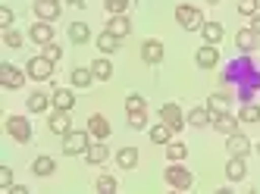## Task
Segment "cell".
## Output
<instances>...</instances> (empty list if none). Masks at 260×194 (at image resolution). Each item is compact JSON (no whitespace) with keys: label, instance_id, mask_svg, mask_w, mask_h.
Here are the masks:
<instances>
[{"label":"cell","instance_id":"cell-37","mask_svg":"<svg viewBox=\"0 0 260 194\" xmlns=\"http://www.w3.org/2000/svg\"><path fill=\"white\" fill-rule=\"evenodd\" d=\"M238 13H241V16H254V13H260V0H238Z\"/></svg>","mask_w":260,"mask_h":194},{"label":"cell","instance_id":"cell-7","mask_svg":"<svg viewBox=\"0 0 260 194\" xmlns=\"http://www.w3.org/2000/svg\"><path fill=\"white\" fill-rule=\"evenodd\" d=\"M160 119L170 125L173 132H182V125L188 122V116H182V107L179 104H163L160 107Z\"/></svg>","mask_w":260,"mask_h":194},{"label":"cell","instance_id":"cell-32","mask_svg":"<svg viewBox=\"0 0 260 194\" xmlns=\"http://www.w3.org/2000/svg\"><path fill=\"white\" fill-rule=\"evenodd\" d=\"M88 38H91V31H88L85 22H72L69 25V41L72 44H88Z\"/></svg>","mask_w":260,"mask_h":194},{"label":"cell","instance_id":"cell-28","mask_svg":"<svg viewBox=\"0 0 260 194\" xmlns=\"http://www.w3.org/2000/svg\"><path fill=\"white\" fill-rule=\"evenodd\" d=\"M69 82H72V88H91V82H94V72H91V66H88V69H72Z\"/></svg>","mask_w":260,"mask_h":194},{"label":"cell","instance_id":"cell-9","mask_svg":"<svg viewBox=\"0 0 260 194\" xmlns=\"http://www.w3.org/2000/svg\"><path fill=\"white\" fill-rule=\"evenodd\" d=\"M238 122H241L238 116H232V113L226 110V113H213V122H210V125H213L216 132H222V135L229 138V135H235V132H238Z\"/></svg>","mask_w":260,"mask_h":194},{"label":"cell","instance_id":"cell-48","mask_svg":"<svg viewBox=\"0 0 260 194\" xmlns=\"http://www.w3.org/2000/svg\"><path fill=\"white\" fill-rule=\"evenodd\" d=\"M57 4H60V0H57Z\"/></svg>","mask_w":260,"mask_h":194},{"label":"cell","instance_id":"cell-8","mask_svg":"<svg viewBox=\"0 0 260 194\" xmlns=\"http://www.w3.org/2000/svg\"><path fill=\"white\" fill-rule=\"evenodd\" d=\"M25 75H28V72L16 69V66H10V63H0V82H4V88H22V85H25Z\"/></svg>","mask_w":260,"mask_h":194},{"label":"cell","instance_id":"cell-18","mask_svg":"<svg viewBox=\"0 0 260 194\" xmlns=\"http://www.w3.org/2000/svg\"><path fill=\"white\" fill-rule=\"evenodd\" d=\"M257 31L254 28H241L238 35H235V44H238V50L241 53H254V47H257Z\"/></svg>","mask_w":260,"mask_h":194},{"label":"cell","instance_id":"cell-5","mask_svg":"<svg viewBox=\"0 0 260 194\" xmlns=\"http://www.w3.org/2000/svg\"><path fill=\"white\" fill-rule=\"evenodd\" d=\"M7 132H10V138L19 141V144L31 141V122L25 119V116H10V119H7Z\"/></svg>","mask_w":260,"mask_h":194},{"label":"cell","instance_id":"cell-16","mask_svg":"<svg viewBox=\"0 0 260 194\" xmlns=\"http://www.w3.org/2000/svg\"><path fill=\"white\" fill-rule=\"evenodd\" d=\"M88 132L94 135L98 141H107V138H110V132H113V128H110V122H107V116L94 113V116H91V119H88Z\"/></svg>","mask_w":260,"mask_h":194},{"label":"cell","instance_id":"cell-39","mask_svg":"<svg viewBox=\"0 0 260 194\" xmlns=\"http://www.w3.org/2000/svg\"><path fill=\"white\" fill-rule=\"evenodd\" d=\"M4 41H7V47H22V35L16 31V28H7L4 31Z\"/></svg>","mask_w":260,"mask_h":194},{"label":"cell","instance_id":"cell-33","mask_svg":"<svg viewBox=\"0 0 260 194\" xmlns=\"http://www.w3.org/2000/svg\"><path fill=\"white\" fill-rule=\"evenodd\" d=\"M238 119L241 122H260V104H241V110H238Z\"/></svg>","mask_w":260,"mask_h":194},{"label":"cell","instance_id":"cell-29","mask_svg":"<svg viewBox=\"0 0 260 194\" xmlns=\"http://www.w3.org/2000/svg\"><path fill=\"white\" fill-rule=\"evenodd\" d=\"M91 72H94V79H101V82H107L110 75H113V63L107 60V56H98L94 63H91Z\"/></svg>","mask_w":260,"mask_h":194},{"label":"cell","instance_id":"cell-43","mask_svg":"<svg viewBox=\"0 0 260 194\" xmlns=\"http://www.w3.org/2000/svg\"><path fill=\"white\" fill-rule=\"evenodd\" d=\"M10 25H13V10L0 7V28H10Z\"/></svg>","mask_w":260,"mask_h":194},{"label":"cell","instance_id":"cell-24","mask_svg":"<svg viewBox=\"0 0 260 194\" xmlns=\"http://www.w3.org/2000/svg\"><path fill=\"white\" fill-rule=\"evenodd\" d=\"M53 107L57 110H72L76 107V94H72L69 88H57L53 91Z\"/></svg>","mask_w":260,"mask_h":194},{"label":"cell","instance_id":"cell-35","mask_svg":"<svg viewBox=\"0 0 260 194\" xmlns=\"http://www.w3.org/2000/svg\"><path fill=\"white\" fill-rule=\"evenodd\" d=\"M94 188H98V194H116V179L113 176H101L98 182H94Z\"/></svg>","mask_w":260,"mask_h":194},{"label":"cell","instance_id":"cell-6","mask_svg":"<svg viewBox=\"0 0 260 194\" xmlns=\"http://www.w3.org/2000/svg\"><path fill=\"white\" fill-rule=\"evenodd\" d=\"M88 135L91 132H69V135H63V153L66 157H76V153H85L91 147Z\"/></svg>","mask_w":260,"mask_h":194},{"label":"cell","instance_id":"cell-13","mask_svg":"<svg viewBox=\"0 0 260 194\" xmlns=\"http://www.w3.org/2000/svg\"><path fill=\"white\" fill-rule=\"evenodd\" d=\"M226 153H232V157H248V153H251V141L241 132H235V135L226 138Z\"/></svg>","mask_w":260,"mask_h":194},{"label":"cell","instance_id":"cell-12","mask_svg":"<svg viewBox=\"0 0 260 194\" xmlns=\"http://www.w3.org/2000/svg\"><path fill=\"white\" fill-rule=\"evenodd\" d=\"M47 125H50V132L53 135H69L72 132V122H69V110H53L50 113V119H47Z\"/></svg>","mask_w":260,"mask_h":194},{"label":"cell","instance_id":"cell-4","mask_svg":"<svg viewBox=\"0 0 260 194\" xmlns=\"http://www.w3.org/2000/svg\"><path fill=\"white\" fill-rule=\"evenodd\" d=\"M166 185H170V188H176V191H188L191 188V182H194V176H191V172L188 169H185V166H179V163H173L170 169H166Z\"/></svg>","mask_w":260,"mask_h":194},{"label":"cell","instance_id":"cell-17","mask_svg":"<svg viewBox=\"0 0 260 194\" xmlns=\"http://www.w3.org/2000/svg\"><path fill=\"white\" fill-rule=\"evenodd\" d=\"M31 172H35L38 179H50L53 172H57V163H53V157L41 153V157H35V163H31Z\"/></svg>","mask_w":260,"mask_h":194},{"label":"cell","instance_id":"cell-2","mask_svg":"<svg viewBox=\"0 0 260 194\" xmlns=\"http://www.w3.org/2000/svg\"><path fill=\"white\" fill-rule=\"evenodd\" d=\"M176 22H179L185 31H201L204 13H201L198 7H191V4H179V7H176Z\"/></svg>","mask_w":260,"mask_h":194},{"label":"cell","instance_id":"cell-14","mask_svg":"<svg viewBox=\"0 0 260 194\" xmlns=\"http://www.w3.org/2000/svg\"><path fill=\"white\" fill-rule=\"evenodd\" d=\"M194 63H198L201 69H213V66L219 63V50H216V44H204V47H198Z\"/></svg>","mask_w":260,"mask_h":194},{"label":"cell","instance_id":"cell-23","mask_svg":"<svg viewBox=\"0 0 260 194\" xmlns=\"http://www.w3.org/2000/svg\"><path fill=\"white\" fill-rule=\"evenodd\" d=\"M207 122H213V113H210V107H194V110L188 113V125H194V128H204Z\"/></svg>","mask_w":260,"mask_h":194},{"label":"cell","instance_id":"cell-22","mask_svg":"<svg viewBox=\"0 0 260 194\" xmlns=\"http://www.w3.org/2000/svg\"><path fill=\"white\" fill-rule=\"evenodd\" d=\"M229 104H232V94L229 91H216V94H210V101H207L210 113H226Z\"/></svg>","mask_w":260,"mask_h":194},{"label":"cell","instance_id":"cell-15","mask_svg":"<svg viewBox=\"0 0 260 194\" xmlns=\"http://www.w3.org/2000/svg\"><path fill=\"white\" fill-rule=\"evenodd\" d=\"M28 38H31L35 44H41V47H44V44H50V41H53V28H50V22L38 19V22L28 28Z\"/></svg>","mask_w":260,"mask_h":194},{"label":"cell","instance_id":"cell-44","mask_svg":"<svg viewBox=\"0 0 260 194\" xmlns=\"http://www.w3.org/2000/svg\"><path fill=\"white\" fill-rule=\"evenodd\" d=\"M251 28L260 35V13H254V16H251Z\"/></svg>","mask_w":260,"mask_h":194},{"label":"cell","instance_id":"cell-1","mask_svg":"<svg viewBox=\"0 0 260 194\" xmlns=\"http://www.w3.org/2000/svg\"><path fill=\"white\" fill-rule=\"evenodd\" d=\"M219 82L226 91H232L241 104H251L254 94L260 91V66L251 53H241L235 56L232 63H226V69H222Z\"/></svg>","mask_w":260,"mask_h":194},{"label":"cell","instance_id":"cell-47","mask_svg":"<svg viewBox=\"0 0 260 194\" xmlns=\"http://www.w3.org/2000/svg\"><path fill=\"white\" fill-rule=\"evenodd\" d=\"M257 157H260V144H257Z\"/></svg>","mask_w":260,"mask_h":194},{"label":"cell","instance_id":"cell-25","mask_svg":"<svg viewBox=\"0 0 260 194\" xmlns=\"http://www.w3.org/2000/svg\"><path fill=\"white\" fill-rule=\"evenodd\" d=\"M53 101L47 94H41V91H35V94H28V101H25V107H28V113H44L47 107H50Z\"/></svg>","mask_w":260,"mask_h":194},{"label":"cell","instance_id":"cell-40","mask_svg":"<svg viewBox=\"0 0 260 194\" xmlns=\"http://www.w3.org/2000/svg\"><path fill=\"white\" fill-rule=\"evenodd\" d=\"M125 110L132 113V110H144V97L141 94H128L125 97Z\"/></svg>","mask_w":260,"mask_h":194},{"label":"cell","instance_id":"cell-30","mask_svg":"<svg viewBox=\"0 0 260 194\" xmlns=\"http://www.w3.org/2000/svg\"><path fill=\"white\" fill-rule=\"evenodd\" d=\"M116 47H119V38H116L113 31H107V28H104V31L98 35V50H101V53H113Z\"/></svg>","mask_w":260,"mask_h":194},{"label":"cell","instance_id":"cell-27","mask_svg":"<svg viewBox=\"0 0 260 194\" xmlns=\"http://www.w3.org/2000/svg\"><path fill=\"white\" fill-rule=\"evenodd\" d=\"M173 135H176V132H173L170 125H166L163 119H160V125H154V128H151V141H154V144H163V147H166V144L173 141Z\"/></svg>","mask_w":260,"mask_h":194},{"label":"cell","instance_id":"cell-31","mask_svg":"<svg viewBox=\"0 0 260 194\" xmlns=\"http://www.w3.org/2000/svg\"><path fill=\"white\" fill-rule=\"evenodd\" d=\"M116 163H119V169H135L138 166V150L135 147H122L116 153Z\"/></svg>","mask_w":260,"mask_h":194},{"label":"cell","instance_id":"cell-36","mask_svg":"<svg viewBox=\"0 0 260 194\" xmlns=\"http://www.w3.org/2000/svg\"><path fill=\"white\" fill-rule=\"evenodd\" d=\"M128 4H132V0H104V7H107L110 16H122L128 10Z\"/></svg>","mask_w":260,"mask_h":194},{"label":"cell","instance_id":"cell-21","mask_svg":"<svg viewBox=\"0 0 260 194\" xmlns=\"http://www.w3.org/2000/svg\"><path fill=\"white\" fill-rule=\"evenodd\" d=\"M107 157H110V150H107V144H104V141L91 144V147L85 150V160H88L91 166H101V163H107Z\"/></svg>","mask_w":260,"mask_h":194},{"label":"cell","instance_id":"cell-19","mask_svg":"<svg viewBox=\"0 0 260 194\" xmlns=\"http://www.w3.org/2000/svg\"><path fill=\"white\" fill-rule=\"evenodd\" d=\"M245 176H248L245 157H229V163H226V179H229V182H241Z\"/></svg>","mask_w":260,"mask_h":194},{"label":"cell","instance_id":"cell-3","mask_svg":"<svg viewBox=\"0 0 260 194\" xmlns=\"http://www.w3.org/2000/svg\"><path fill=\"white\" fill-rule=\"evenodd\" d=\"M53 63L50 56H44V53H38V56H31V60L25 63V72H28V79H35V82H47V79H53Z\"/></svg>","mask_w":260,"mask_h":194},{"label":"cell","instance_id":"cell-45","mask_svg":"<svg viewBox=\"0 0 260 194\" xmlns=\"http://www.w3.org/2000/svg\"><path fill=\"white\" fill-rule=\"evenodd\" d=\"M66 4H76V7H85V0H66Z\"/></svg>","mask_w":260,"mask_h":194},{"label":"cell","instance_id":"cell-10","mask_svg":"<svg viewBox=\"0 0 260 194\" xmlns=\"http://www.w3.org/2000/svg\"><path fill=\"white\" fill-rule=\"evenodd\" d=\"M141 60H144L147 66L163 63V44L157 41V38H147V41L141 44Z\"/></svg>","mask_w":260,"mask_h":194},{"label":"cell","instance_id":"cell-26","mask_svg":"<svg viewBox=\"0 0 260 194\" xmlns=\"http://www.w3.org/2000/svg\"><path fill=\"white\" fill-rule=\"evenodd\" d=\"M201 35H204V41H207V44H219L226 31H222L219 22H204V25H201Z\"/></svg>","mask_w":260,"mask_h":194},{"label":"cell","instance_id":"cell-42","mask_svg":"<svg viewBox=\"0 0 260 194\" xmlns=\"http://www.w3.org/2000/svg\"><path fill=\"white\" fill-rule=\"evenodd\" d=\"M41 53H44V56H50V60H53V63H60V56H63V50H60V44H53V41H50V44H44V50H41Z\"/></svg>","mask_w":260,"mask_h":194},{"label":"cell","instance_id":"cell-20","mask_svg":"<svg viewBox=\"0 0 260 194\" xmlns=\"http://www.w3.org/2000/svg\"><path fill=\"white\" fill-rule=\"evenodd\" d=\"M107 31H113V35L119 38V41H122V38H125L128 31H132V22H128V16H125V13H122V16H110Z\"/></svg>","mask_w":260,"mask_h":194},{"label":"cell","instance_id":"cell-11","mask_svg":"<svg viewBox=\"0 0 260 194\" xmlns=\"http://www.w3.org/2000/svg\"><path fill=\"white\" fill-rule=\"evenodd\" d=\"M35 16L38 19H44V22H57L60 19V4L57 0H35Z\"/></svg>","mask_w":260,"mask_h":194},{"label":"cell","instance_id":"cell-34","mask_svg":"<svg viewBox=\"0 0 260 194\" xmlns=\"http://www.w3.org/2000/svg\"><path fill=\"white\" fill-rule=\"evenodd\" d=\"M166 157H170V163H182L185 157H188V147L179 144V141H170L166 144Z\"/></svg>","mask_w":260,"mask_h":194},{"label":"cell","instance_id":"cell-38","mask_svg":"<svg viewBox=\"0 0 260 194\" xmlns=\"http://www.w3.org/2000/svg\"><path fill=\"white\" fill-rule=\"evenodd\" d=\"M128 125H132V128H147V116H144V110H132V113H128Z\"/></svg>","mask_w":260,"mask_h":194},{"label":"cell","instance_id":"cell-46","mask_svg":"<svg viewBox=\"0 0 260 194\" xmlns=\"http://www.w3.org/2000/svg\"><path fill=\"white\" fill-rule=\"evenodd\" d=\"M204 4H219V0H204Z\"/></svg>","mask_w":260,"mask_h":194},{"label":"cell","instance_id":"cell-41","mask_svg":"<svg viewBox=\"0 0 260 194\" xmlns=\"http://www.w3.org/2000/svg\"><path fill=\"white\" fill-rule=\"evenodd\" d=\"M0 188H4V191L13 188V169L10 166H0Z\"/></svg>","mask_w":260,"mask_h":194}]
</instances>
